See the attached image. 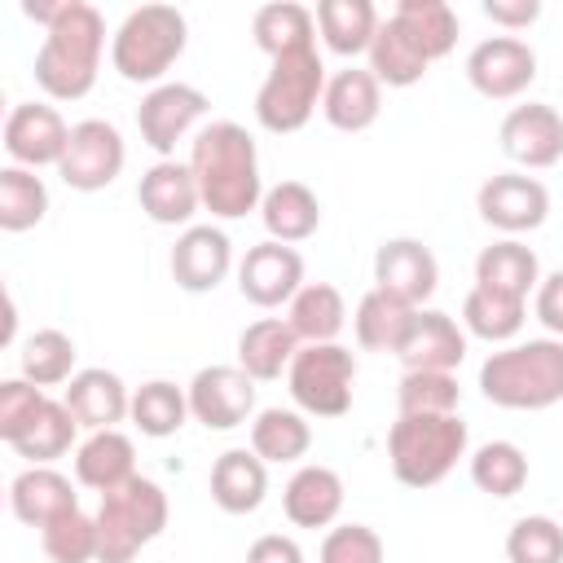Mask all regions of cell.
<instances>
[{
  "instance_id": "obj_1",
  "label": "cell",
  "mask_w": 563,
  "mask_h": 563,
  "mask_svg": "<svg viewBox=\"0 0 563 563\" xmlns=\"http://www.w3.org/2000/svg\"><path fill=\"white\" fill-rule=\"evenodd\" d=\"M189 172L198 180L202 207L216 220H242L246 211H260L264 202L255 136L233 119H216L194 136Z\"/></svg>"
},
{
  "instance_id": "obj_2",
  "label": "cell",
  "mask_w": 563,
  "mask_h": 563,
  "mask_svg": "<svg viewBox=\"0 0 563 563\" xmlns=\"http://www.w3.org/2000/svg\"><path fill=\"white\" fill-rule=\"evenodd\" d=\"M106 53V18L88 0H62L57 18L44 26L35 48V84L53 101H79L97 88Z\"/></svg>"
},
{
  "instance_id": "obj_3",
  "label": "cell",
  "mask_w": 563,
  "mask_h": 563,
  "mask_svg": "<svg viewBox=\"0 0 563 563\" xmlns=\"http://www.w3.org/2000/svg\"><path fill=\"white\" fill-rule=\"evenodd\" d=\"M479 391L497 409L537 413L563 400V339L541 334L510 343L479 365Z\"/></svg>"
},
{
  "instance_id": "obj_4",
  "label": "cell",
  "mask_w": 563,
  "mask_h": 563,
  "mask_svg": "<svg viewBox=\"0 0 563 563\" xmlns=\"http://www.w3.org/2000/svg\"><path fill=\"white\" fill-rule=\"evenodd\" d=\"M471 449L462 413H400L387 431V462L405 488H435Z\"/></svg>"
},
{
  "instance_id": "obj_5",
  "label": "cell",
  "mask_w": 563,
  "mask_h": 563,
  "mask_svg": "<svg viewBox=\"0 0 563 563\" xmlns=\"http://www.w3.org/2000/svg\"><path fill=\"white\" fill-rule=\"evenodd\" d=\"M189 44V22L176 4H141L110 35V66L128 84H167L163 75L180 62Z\"/></svg>"
},
{
  "instance_id": "obj_6",
  "label": "cell",
  "mask_w": 563,
  "mask_h": 563,
  "mask_svg": "<svg viewBox=\"0 0 563 563\" xmlns=\"http://www.w3.org/2000/svg\"><path fill=\"white\" fill-rule=\"evenodd\" d=\"M167 493L145 479L132 475L128 484L101 493L97 506V563H132L150 541L163 537L167 528Z\"/></svg>"
},
{
  "instance_id": "obj_7",
  "label": "cell",
  "mask_w": 563,
  "mask_h": 563,
  "mask_svg": "<svg viewBox=\"0 0 563 563\" xmlns=\"http://www.w3.org/2000/svg\"><path fill=\"white\" fill-rule=\"evenodd\" d=\"M325 62L317 48H299V53H282L273 57L260 92H255V123L273 136H290L299 128H308V119L317 114L321 97H325Z\"/></svg>"
},
{
  "instance_id": "obj_8",
  "label": "cell",
  "mask_w": 563,
  "mask_h": 563,
  "mask_svg": "<svg viewBox=\"0 0 563 563\" xmlns=\"http://www.w3.org/2000/svg\"><path fill=\"white\" fill-rule=\"evenodd\" d=\"M286 387L299 413L308 418H343L352 409L356 356L343 343H303L286 369Z\"/></svg>"
},
{
  "instance_id": "obj_9",
  "label": "cell",
  "mask_w": 563,
  "mask_h": 563,
  "mask_svg": "<svg viewBox=\"0 0 563 563\" xmlns=\"http://www.w3.org/2000/svg\"><path fill=\"white\" fill-rule=\"evenodd\" d=\"M123 163H128L123 132L110 119H79L70 123V141L57 163V176L79 194H97L119 180Z\"/></svg>"
},
{
  "instance_id": "obj_10",
  "label": "cell",
  "mask_w": 563,
  "mask_h": 563,
  "mask_svg": "<svg viewBox=\"0 0 563 563\" xmlns=\"http://www.w3.org/2000/svg\"><path fill=\"white\" fill-rule=\"evenodd\" d=\"M207 92L202 88H194V84H158V88H150L145 97H141V106H136V132H141V141L158 154V158H176V145L198 128V119L207 114Z\"/></svg>"
},
{
  "instance_id": "obj_11",
  "label": "cell",
  "mask_w": 563,
  "mask_h": 563,
  "mask_svg": "<svg viewBox=\"0 0 563 563\" xmlns=\"http://www.w3.org/2000/svg\"><path fill=\"white\" fill-rule=\"evenodd\" d=\"M475 211L488 229L506 233V238H519V233H532L545 224L550 216V189L528 176V172H497L479 185L475 194Z\"/></svg>"
},
{
  "instance_id": "obj_12",
  "label": "cell",
  "mask_w": 563,
  "mask_h": 563,
  "mask_svg": "<svg viewBox=\"0 0 563 563\" xmlns=\"http://www.w3.org/2000/svg\"><path fill=\"white\" fill-rule=\"evenodd\" d=\"M466 79L488 101H515L537 79V53L519 35H488L466 53Z\"/></svg>"
},
{
  "instance_id": "obj_13",
  "label": "cell",
  "mask_w": 563,
  "mask_h": 563,
  "mask_svg": "<svg viewBox=\"0 0 563 563\" xmlns=\"http://www.w3.org/2000/svg\"><path fill=\"white\" fill-rule=\"evenodd\" d=\"M189 413L207 431H233L255 413V378L233 361V365H202L189 378Z\"/></svg>"
},
{
  "instance_id": "obj_14",
  "label": "cell",
  "mask_w": 563,
  "mask_h": 563,
  "mask_svg": "<svg viewBox=\"0 0 563 563\" xmlns=\"http://www.w3.org/2000/svg\"><path fill=\"white\" fill-rule=\"evenodd\" d=\"M238 290L255 308H282L303 290V255L286 242H255L238 260Z\"/></svg>"
},
{
  "instance_id": "obj_15",
  "label": "cell",
  "mask_w": 563,
  "mask_h": 563,
  "mask_svg": "<svg viewBox=\"0 0 563 563\" xmlns=\"http://www.w3.org/2000/svg\"><path fill=\"white\" fill-rule=\"evenodd\" d=\"M497 141H501V154L523 172H545L563 158V114L545 101L510 106L497 128Z\"/></svg>"
},
{
  "instance_id": "obj_16",
  "label": "cell",
  "mask_w": 563,
  "mask_h": 563,
  "mask_svg": "<svg viewBox=\"0 0 563 563\" xmlns=\"http://www.w3.org/2000/svg\"><path fill=\"white\" fill-rule=\"evenodd\" d=\"M70 141V123L57 114V106L44 101H18L4 119V154L13 167H57Z\"/></svg>"
},
{
  "instance_id": "obj_17",
  "label": "cell",
  "mask_w": 563,
  "mask_h": 563,
  "mask_svg": "<svg viewBox=\"0 0 563 563\" xmlns=\"http://www.w3.org/2000/svg\"><path fill=\"white\" fill-rule=\"evenodd\" d=\"M374 286L409 308H422L440 286L435 251L422 238H387L374 251Z\"/></svg>"
},
{
  "instance_id": "obj_18",
  "label": "cell",
  "mask_w": 563,
  "mask_h": 563,
  "mask_svg": "<svg viewBox=\"0 0 563 563\" xmlns=\"http://www.w3.org/2000/svg\"><path fill=\"white\" fill-rule=\"evenodd\" d=\"M167 268H172V282L185 295H207L229 277L233 242L216 224H189V229H180V238H176V246L167 255Z\"/></svg>"
},
{
  "instance_id": "obj_19",
  "label": "cell",
  "mask_w": 563,
  "mask_h": 563,
  "mask_svg": "<svg viewBox=\"0 0 563 563\" xmlns=\"http://www.w3.org/2000/svg\"><path fill=\"white\" fill-rule=\"evenodd\" d=\"M136 202H141V211L154 220V224H163V229H189V220L198 216V207H202V194H198V180H194V172H189V163H180V158H158L154 167H145L141 172V180H136Z\"/></svg>"
},
{
  "instance_id": "obj_20",
  "label": "cell",
  "mask_w": 563,
  "mask_h": 563,
  "mask_svg": "<svg viewBox=\"0 0 563 563\" xmlns=\"http://www.w3.org/2000/svg\"><path fill=\"white\" fill-rule=\"evenodd\" d=\"M396 356H400L405 369H444V374H453L466 361V330L440 308H418L400 347H396Z\"/></svg>"
},
{
  "instance_id": "obj_21",
  "label": "cell",
  "mask_w": 563,
  "mask_h": 563,
  "mask_svg": "<svg viewBox=\"0 0 563 563\" xmlns=\"http://www.w3.org/2000/svg\"><path fill=\"white\" fill-rule=\"evenodd\" d=\"M62 400H66V409L75 413L79 431H88V435H92V431H110V427H119V422L132 413V391H128V383H123L114 369H101V365L79 369V374L66 383Z\"/></svg>"
},
{
  "instance_id": "obj_22",
  "label": "cell",
  "mask_w": 563,
  "mask_h": 563,
  "mask_svg": "<svg viewBox=\"0 0 563 563\" xmlns=\"http://www.w3.org/2000/svg\"><path fill=\"white\" fill-rule=\"evenodd\" d=\"M9 510L26 528H48L53 519L79 510V493L70 475H62L57 466H26L9 484Z\"/></svg>"
},
{
  "instance_id": "obj_23",
  "label": "cell",
  "mask_w": 563,
  "mask_h": 563,
  "mask_svg": "<svg viewBox=\"0 0 563 563\" xmlns=\"http://www.w3.org/2000/svg\"><path fill=\"white\" fill-rule=\"evenodd\" d=\"M321 114L334 132H365L383 114V84L369 75V66H343L325 79Z\"/></svg>"
},
{
  "instance_id": "obj_24",
  "label": "cell",
  "mask_w": 563,
  "mask_h": 563,
  "mask_svg": "<svg viewBox=\"0 0 563 563\" xmlns=\"http://www.w3.org/2000/svg\"><path fill=\"white\" fill-rule=\"evenodd\" d=\"M207 488L224 515H251L268 497V462L255 449H224L211 462Z\"/></svg>"
},
{
  "instance_id": "obj_25",
  "label": "cell",
  "mask_w": 563,
  "mask_h": 563,
  "mask_svg": "<svg viewBox=\"0 0 563 563\" xmlns=\"http://www.w3.org/2000/svg\"><path fill=\"white\" fill-rule=\"evenodd\" d=\"M282 510L295 528H330L343 510V475L334 466L303 462L282 488Z\"/></svg>"
},
{
  "instance_id": "obj_26",
  "label": "cell",
  "mask_w": 563,
  "mask_h": 563,
  "mask_svg": "<svg viewBox=\"0 0 563 563\" xmlns=\"http://www.w3.org/2000/svg\"><path fill=\"white\" fill-rule=\"evenodd\" d=\"M475 286L528 303V295H537L541 286V260L519 238H501L475 255Z\"/></svg>"
},
{
  "instance_id": "obj_27",
  "label": "cell",
  "mask_w": 563,
  "mask_h": 563,
  "mask_svg": "<svg viewBox=\"0 0 563 563\" xmlns=\"http://www.w3.org/2000/svg\"><path fill=\"white\" fill-rule=\"evenodd\" d=\"M136 475V444L119 427L92 431L88 440L75 444V479L92 493H110Z\"/></svg>"
},
{
  "instance_id": "obj_28",
  "label": "cell",
  "mask_w": 563,
  "mask_h": 563,
  "mask_svg": "<svg viewBox=\"0 0 563 563\" xmlns=\"http://www.w3.org/2000/svg\"><path fill=\"white\" fill-rule=\"evenodd\" d=\"M299 334L290 330L286 317H260L238 334V365L255 378V383H273L290 369L295 352H299Z\"/></svg>"
},
{
  "instance_id": "obj_29",
  "label": "cell",
  "mask_w": 563,
  "mask_h": 563,
  "mask_svg": "<svg viewBox=\"0 0 563 563\" xmlns=\"http://www.w3.org/2000/svg\"><path fill=\"white\" fill-rule=\"evenodd\" d=\"M260 220H264L273 242H286V246L308 242L321 229V198L303 180H282V185L264 189Z\"/></svg>"
},
{
  "instance_id": "obj_30",
  "label": "cell",
  "mask_w": 563,
  "mask_h": 563,
  "mask_svg": "<svg viewBox=\"0 0 563 563\" xmlns=\"http://www.w3.org/2000/svg\"><path fill=\"white\" fill-rule=\"evenodd\" d=\"M317 35L330 53L339 57H361L369 53L374 35H378V9L369 0H321L317 9Z\"/></svg>"
},
{
  "instance_id": "obj_31",
  "label": "cell",
  "mask_w": 563,
  "mask_h": 563,
  "mask_svg": "<svg viewBox=\"0 0 563 563\" xmlns=\"http://www.w3.org/2000/svg\"><path fill=\"white\" fill-rule=\"evenodd\" d=\"M251 35H255V48L268 53V62L282 53L317 48V13L308 4H295V0H273V4L255 9Z\"/></svg>"
},
{
  "instance_id": "obj_32",
  "label": "cell",
  "mask_w": 563,
  "mask_h": 563,
  "mask_svg": "<svg viewBox=\"0 0 563 563\" xmlns=\"http://www.w3.org/2000/svg\"><path fill=\"white\" fill-rule=\"evenodd\" d=\"M286 321L299 343H339V330L347 325L343 290L330 282H303V290L286 303Z\"/></svg>"
},
{
  "instance_id": "obj_33",
  "label": "cell",
  "mask_w": 563,
  "mask_h": 563,
  "mask_svg": "<svg viewBox=\"0 0 563 563\" xmlns=\"http://www.w3.org/2000/svg\"><path fill=\"white\" fill-rule=\"evenodd\" d=\"M369 75L378 79V84H387V88H413V84H422V75H427V57H422V48L405 35V26L387 13L383 22H378V35H374V44H369Z\"/></svg>"
},
{
  "instance_id": "obj_34",
  "label": "cell",
  "mask_w": 563,
  "mask_h": 563,
  "mask_svg": "<svg viewBox=\"0 0 563 563\" xmlns=\"http://www.w3.org/2000/svg\"><path fill=\"white\" fill-rule=\"evenodd\" d=\"M413 312H418V308H409V303H400L396 295L369 286V290L356 299L352 334H356V343H361L365 352H396L400 339H405V330H409V321H413Z\"/></svg>"
},
{
  "instance_id": "obj_35",
  "label": "cell",
  "mask_w": 563,
  "mask_h": 563,
  "mask_svg": "<svg viewBox=\"0 0 563 563\" xmlns=\"http://www.w3.org/2000/svg\"><path fill=\"white\" fill-rule=\"evenodd\" d=\"M132 427L150 440H167L176 435L194 413H189V391L176 387L172 378H150L132 391Z\"/></svg>"
},
{
  "instance_id": "obj_36",
  "label": "cell",
  "mask_w": 563,
  "mask_h": 563,
  "mask_svg": "<svg viewBox=\"0 0 563 563\" xmlns=\"http://www.w3.org/2000/svg\"><path fill=\"white\" fill-rule=\"evenodd\" d=\"M251 449L268 462V466H282V462H299L308 449H312V427H308V413L299 409H260L255 422H251Z\"/></svg>"
},
{
  "instance_id": "obj_37",
  "label": "cell",
  "mask_w": 563,
  "mask_h": 563,
  "mask_svg": "<svg viewBox=\"0 0 563 563\" xmlns=\"http://www.w3.org/2000/svg\"><path fill=\"white\" fill-rule=\"evenodd\" d=\"M391 18L405 26V35L422 48L427 62H440L457 44V13L449 0H400Z\"/></svg>"
},
{
  "instance_id": "obj_38",
  "label": "cell",
  "mask_w": 563,
  "mask_h": 563,
  "mask_svg": "<svg viewBox=\"0 0 563 563\" xmlns=\"http://www.w3.org/2000/svg\"><path fill=\"white\" fill-rule=\"evenodd\" d=\"M75 435H79V422H75V413L66 409V400H44V409L35 413V422L9 444L18 457H26L31 466H53L57 457H66L70 453V444H75Z\"/></svg>"
},
{
  "instance_id": "obj_39",
  "label": "cell",
  "mask_w": 563,
  "mask_h": 563,
  "mask_svg": "<svg viewBox=\"0 0 563 563\" xmlns=\"http://www.w3.org/2000/svg\"><path fill=\"white\" fill-rule=\"evenodd\" d=\"M75 356H79L75 339H70L66 330H57V325H44V330H35V334L22 343L18 369H22V378L35 383V387H57V383H70V378L79 374V369H75Z\"/></svg>"
},
{
  "instance_id": "obj_40",
  "label": "cell",
  "mask_w": 563,
  "mask_h": 563,
  "mask_svg": "<svg viewBox=\"0 0 563 563\" xmlns=\"http://www.w3.org/2000/svg\"><path fill=\"white\" fill-rule=\"evenodd\" d=\"M523 321H528L523 299H506L484 286H471L462 299V325H466V334H475L484 343H510L523 330Z\"/></svg>"
},
{
  "instance_id": "obj_41",
  "label": "cell",
  "mask_w": 563,
  "mask_h": 563,
  "mask_svg": "<svg viewBox=\"0 0 563 563\" xmlns=\"http://www.w3.org/2000/svg\"><path fill=\"white\" fill-rule=\"evenodd\" d=\"M48 216V185L31 167H0V229L26 233Z\"/></svg>"
},
{
  "instance_id": "obj_42",
  "label": "cell",
  "mask_w": 563,
  "mask_h": 563,
  "mask_svg": "<svg viewBox=\"0 0 563 563\" xmlns=\"http://www.w3.org/2000/svg\"><path fill=\"white\" fill-rule=\"evenodd\" d=\"M471 484L488 497H515L528 484V457L515 440H488L471 453Z\"/></svg>"
},
{
  "instance_id": "obj_43",
  "label": "cell",
  "mask_w": 563,
  "mask_h": 563,
  "mask_svg": "<svg viewBox=\"0 0 563 563\" xmlns=\"http://www.w3.org/2000/svg\"><path fill=\"white\" fill-rule=\"evenodd\" d=\"M462 387L444 369H405L396 387V409L400 413H457Z\"/></svg>"
},
{
  "instance_id": "obj_44",
  "label": "cell",
  "mask_w": 563,
  "mask_h": 563,
  "mask_svg": "<svg viewBox=\"0 0 563 563\" xmlns=\"http://www.w3.org/2000/svg\"><path fill=\"white\" fill-rule=\"evenodd\" d=\"M40 545L53 563H97V515L70 510L40 528Z\"/></svg>"
},
{
  "instance_id": "obj_45",
  "label": "cell",
  "mask_w": 563,
  "mask_h": 563,
  "mask_svg": "<svg viewBox=\"0 0 563 563\" xmlns=\"http://www.w3.org/2000/svg\"><path fill=\"white\" fill-rule=\"evenodd\" d=\"M510 563H563V523L550 515H523L506 532Z\"/></svg>"
},
{
  "instance_id": "obj_46",
  "label": "cell",
  "mask_w": 563,
  "mask_h": 563,
  "mask_svg": "<svg viewBox=\"0 0 563 563\" xmlns=\"http://www.w3.org/2000/svg\"><path fill=\"white\" fill-rule=\"evenodd\" d=\"M383 537L369 523H339L321 541V563H383Z\"/></svg>"
},
{
  "instance_id": "obj_47",
  "label": "cell",
  "mask_w": 563,
  "mask_h": 563,
  "mask_svg": "<svg viewBox=\"0 0 563 563\" xmlns=\"http://www.w3.org/2000/svg\"><path fill=\"white\" fill-rule=\"evenodd\" d=\"M44 400H48L44 387H35L26 378H4L0 383V440L13 444L35 422V413L44 409Z\"/></svg>"
},
{
  "instance_id": "obj_48",
  "label": "cell",
  "mask_w": 563,
  "mask_h": 563,
  "mask_svg": "<svg viewBox=\"0 0 563 563\" xmlns=\"http://www.w3.org/2000/svg\"><path fill=\"white\" fill-rule=\"evenodd\" d=\"M532 312H537V321H541L554 339H563V268L541 277V286H537V295H532Z\"/></svg>"
},
{
  "instance_id": "obj_49",
  "label": "cell",
  "mask_w": 563,
  "mask_h": 563,
  "mask_svg": "<svg viewBox=\"0 0 563 563\" xmlns=\"http://www.w3.org/2000/svg\"><path fill=\"white\" fill-rule=\"evenodd\" d=\"M484 18L493 26H501L506 35H515V31H528L541 18V4L537 0H484Z\"/></svg>"
},
{
  "instance_id": "obj_50",
  "label": "cell",
  "mask_w": 563,
  "mask_h": 563,
  "mask_svg": "<svg viewBox=\"0 0 563 563\" xmlns=\"http://www.w3.org/2000/svg\"><path fill=\"white\" fill-rule=\"evenodd\" d=\"M246 563H303V550L286 532H264L246 545Z\"/></svg>"
}]
</instances>
